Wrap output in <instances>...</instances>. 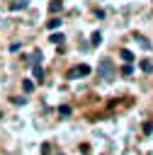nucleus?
Returning <instances> with one entry per match:
<instances>
[{
    "instance_id": "obj_1",
    "label": "nucleus",
    "mask_w": 153,
    "mask_h": 155,
    "mask_svg": "<svg viewBox=\"0 0 153 155\" xmlns=\"http://www.w3.org/2000/svg\"><path fill=\"white\" fill-rule=\"evenodd\" d=\"M97 75H100V80H104V82L114 80V75H117L114 63H112L109 58H102V61H100V65H97Z\"/></svg>"
},
{
    "instance_id": "obj_2",
    "label": "nucleus",
    "mask_w": 153,
    "mask_h": 155,
    "mask_svg": "<svg viewBox=\"0 0 153 155\" xmlns=\"http://www.w3.org/2000/svg\"><path fill=\"white\" fill-rule=\"evenodd\" d=\"M90 73H92V68H90L87 63H80L78 68H73V70L68 73V78H70V80H73V78H85V75H90Z\"/></svg>"
},
{
    "instance_id": "obj_3",
    "label": "nucleus",
    "mask_w": 153,
    "mask_h": 155,
    "mask_svg": "<svg viewBox=\"0 0 153 155\" xmlns=\"http://www.w3.org/2000/svg\"><path fill=\"white\" fill-rule=\"evenodd\" d=\"M119 58L126 61V63H134V53H131L129 48H119Z\"/></svg>"
},
{
    "instance_id": "obj_4",
    "label": "nucleus",
    "mask_w": 153,
    "mask_h": 155,
    "mask_svg": "<svg viewBox=\"0 0 153 155\" xmlns=\"http://www.w3.org/2000/svg\"><path fill=\"white\" fill-rule=\"evenodd\" d=\"M61 7H63V2H61V0H51V2H49V12H51V15L61 12Z\"/></svg>"
},
{
    "instance_id": "obj_5",
    "label": "nucleus",
    "mask_w": 153,
    "mask_h": 155,
    "mask_svg": "<svg viewBox=\"0 0 153 155\" xmlns=\"http://www.w3.org/2000/svg\"><path fill=\"white\" fill-rule=\"evenodd\" d=\"M90 44H92V46H100V44H102V34H100V31H92V34H90Z\"/></svg>"
},
{
    "instance_id": "obj_6",
    "label": "nucleus",
    "mask_w": 153,
    "mask_h": 155,
    "mask_svg": "<svg viewBox=\"0 0 153 155\" xmlns=\"http://www.w3.org/2000/svg\"><path fill=\"white\" fill-rule=\"evenodd\" d=\"M32 73H34V80H39V82H41V80H44V68H41V65H39V63H36V65H34V70H32Z\"/></svg>"
},
{
    "instance_id": "obj_7",
    "label": "nucleus",
    "mask_w": 153,
    "mask_h": 155,
    "mask_svg": "<svg viewBox=\"0 0 153 155\" xmlns=\"http://www.w3.org/2000/svg\"><path fill=\"white\" fill-rule=\"evenodd\" d=\"M136 41L141 44V48H143V51H151V44L146 41V36H141V34H136Z\"/></svg>"
},
{
    "instance_id": "obj_8",
    "label": "nucleus",
    "mask_w": 153,
    "mask_h": 155,
    "mask_svg": "<svg viewBox=\"0 0 153 155\" xmlns=\"http://www.w3.org/2000/svg\"><path fill=\"white\" fill-rule=\"evenodd\" d=\"M138 65H141V70H143V73H148V75L153 73V63H151V61H141Z\"/></svg>"
},
{
    "instance_id": "obj_9",
    "label": "nucleus",
    "mask_w": 153,
    "mask_h": 155,
    "mask_svg": "<svg viewBox=\"0 0 153 155\" xmlns=\"http://www.w3.org/2000/svg\"><path fill=\"white\" fill-rule=\"evenodd\" d=\"M46 27H49V29H58V27H61V19H58V17H51V19L46 22Z\"/></svg>"
},
{
    "instance_id": "obj_10",
    "label": "nucleus",
    "mask_w": 153,
    "mask_h": 155,
    "mask_svg": "<svg viewBox=\"0 0 153 155\" xmlns=\"http://www.w3.org/2000/svg\"><path fill=\"white\" fill-rule=\"evenodd\" d=\"M24 7H27V0H17L10 5V10H24Z\"/></svg>"
},
{
    "instance_id": "obj_11",
    "label": "nucleus",
    "mask_w": 153,
    "mask_h": 155,
    "mask_svg": "<svg viewBox=\"0 0 153 155\" xmlns=\"http://www.w3.org/2000/svg\"><path fill=\"white\" fill-rule=\"evenodd\" d=\"M22 90H24V92L29 94V92L34 90V82H32V80H24V82H22Z\"/></svg>"
},
{
    "instance_id": "obj_12",
    "label": "nucleus",
    "mask_w": 153,
    "mask_h": 155,
    "mask_svg": "<svg viewBox=\"0 0 153 155\" xmlns=\"http://www.w3.org/2000/svg\"><path fill=\"white\" fill-rule=\"evenodd\" d=\"M51 41H53V44H61V41H66V36L58 31V34H51Z\"/></svg>"
},
{
    "instance_id": "obj_13",
    "label": "nucleus",
    "mask_w": 153,
    "mask_h": 155,
    "mask_svg": "<svg viewBox=\"0 0 153 155\" xmlns=\"http://www.w3.org/2000/svg\"><path fill=\"white\" fill-rule=\"evenodd\" d=\"M131 73H134V65H131V63H126V65L121 68V75H126V78H129Z\"/></svg>"
},
{
    "instance_id": "obj_14",
    "label": "nucleus",
    "mask_w": 153,
    "mask_h": 155,
    "mask_svg": "<svg viewBox=\"0 0 153 155\" xmlns=\"http://www.w3.org/2000/svg\"><path fill=\"white\" fill-rule=\"evenodd\" d=\"M58 114H61V116H70V107L61 104V107H58Z\"/></svg>"
},
{
    "instance_id": "obj_15",
    "label": "nucleus",
    "mask_w": 153,
    "mask_h": 155,
    "mask_svg": "<svg viewBox=\"0 0 153 155\" xmlns=\"http://www.w3.org/2000/svg\"><path fill=\"white\" fill-rule=\"evenodd\" d=\"M151 131H153V121H146L143 124V133H151Z\"/></svg>"
},
{
    "instance_id": "obj_16",
    "label": "nucleus",
    "mask_w": 153,
    "mask_h": 155,
    "mask_svg": "<svg viewBox=\"0 0 153 155\" xmlns=\"http://www.w3.org/2000/svg\"><path fill=\"white\" fill-rule=\"evenodd\" d=\"M24 102H27L24 97H12V104H24Z\"/></svg>"
},
{
    "instance_id": "obj_17",
    "label": "nucleus",
    "mask_w": 153,
    "mask_h": 155,
    "mask_svg": "<svg viewBox=\"0 0 153 155\" xmlns=\"http://www.w3.org/2000/svg\"><path fill=\"white\" fill-rule=\"evenodd\" d=\"M58 155H63V153H58Z\"/></svg>"
}]
</instances>
